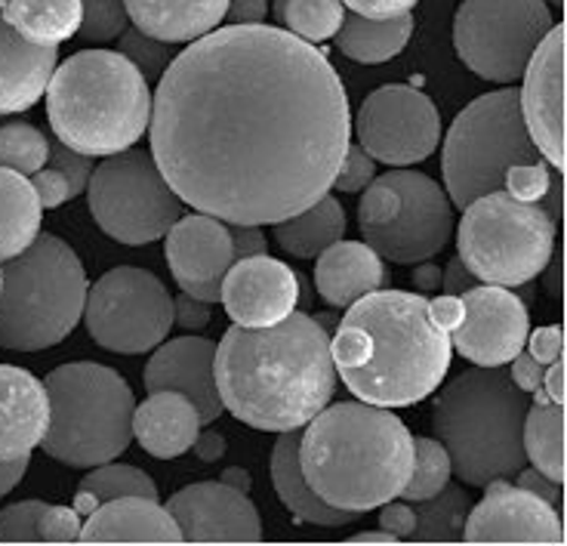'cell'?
Here are the masks:
<instances>
[{"label": "cell", "instance_id": "obj_59", "mask_svg": "<svg viewBox=\"0 0 567 546\" xmlns=\"http://www.w3.org/2000/svg\"><path fill=\"white\" fill-rule=\"evenodd\" d=\"M29 470V457H19V461H3L0 463V497L10 494V491L22 482V475Z\"/></svg>", "mask_w": 567, "mask_h": 546}, {"label": "cell", "instance_id": "obj_24", "mask_svg": "<svg viewBox=\"0 0 567 546\" xmlns=\"http://www.w3.org/2000/svg\"><path fill=\"white\" fill-rule=\"evenodd\" d=\"M84 544H183L176 522L152 497H117L100 504L81 528Z\"/></svg>", "mask_w": 567, "mask_h": 546}, {"label": "cell", "instance_id": "obj_25", "mask_svg": "<svg viewBox=\"0 0 567 546\" xmlns=\"http://www.w3.org/2000/svg\"><path fill=\"white\" fill-rule=\"evenodd\" d=\"M56 69V47L25 41L0 16V115H19L38 105Z\"/></svg>", "mask_w": 567, "mask_h": 546}, {"label": "cell", "instance_id": "obj_6", "mask_svg": "<svg viewBox=\"0 0 567 546\" xmlns=\"http://www.w3.org/2000/svg\"><path fill=\"white\" fill-rule=\"evenodd\" d=\"M527 399L503 368L466 371L441 392L432 426L460 482L484 488L496 478H515L527 466L522 442Z\"/></svg>", "mask_w": 567, "mask_h": 546}, {"label": "cell", "instance_id": "obj_23", "mask_svg": "<svg viewBox=\"0 0 567 546\" xmlns=\"http://www.w3.org/2000/svg\"><path fill=\"white\" fill-rule=\"evenodd\" d=\"M50 423L47 389L25 368L0 364V463L31 457Z\"/></svg>", "mask_w": 567, "mask_h": 546}, {"label": "cell", "instance_id": "obj_13", "mask_svg": "<svg viewBox=\"0 0 567 546\" xmlns=\"http://www.w3.org/2000/svg\"><path fill=\"white\" fill-rule=\"evenodd\" d=\"M553 25L546 0H463L454 19L456 56L484 81L512 84Z\"/></svg>", "mask_w": 567, "mask_h": 546}, {"label": "cell", "instance_id": "obj_9", "mask_svg": "<svg viewBox=\"0 0 567 546\" xmlns=\"http://www.w3.org/2000/svg\"><path fill=\"white\" fill-rule=\"evenodd\" d=\"M539 161L543 155L522 117V93L515 86L484 93L456 115L441 148L447 198L463 210L475 198L503 188L509 167Z\"/></svg>", "mask_w": 567, "mask_h": 546}, {"label": "cell", "instance_id": "obj_7", "mask_svg": "<svg viewBox=\"0 0 567 546\" xmlns=\"http://www.w3.org/2000/svg\"><path fill=\"white\" fill-rule=\"evenodd\" d=\"M84 262L56 235H38L0 269V346L41 352L62 343L84 318Z\"/></svg>", "mask_w": 567, "mask_h": 546}, {"label": "cell", "instance_id": "obj_47", "mask_svg": "<svg viewBox=\"0 0 567 546\" xmlns=\"http://www.w3.org/2000/svg\"><path fill=\"white\" fill-rule=\"evenodd\" d=\"M29 179H31V186H34V192H38V198H41L43 210L62 207L69 198H74V195H71L69 179H65V173H59L56 167H41L38 173H31Z\"/></svg>", "mask_w": 567, "mask_h": 546}, {"label": "cell", "instance_id": "obj_48", "mask_svg": "<svg viewBox=\"0 0 567 546\" xmlns=\"http://www.w3.org/2000/svg\"><path fill=\"white\" fill-rule=\"evenodd\" d=\"M213 302L198 300V297H192V293H183V297H176L173 300V321L185 328V331H200V328H207L213 321L210 312Z\"/></svg>", "mask_w": 567, "mask_h": 546}, {"label": "cell", "instance_id": "obj_40", "mask_svg": "<svg viewBox=\"0 0 567 546\" xmlns=\"http://www.w3.org/2000/svg\"><path fill=\"white\" fill-rule=\"evenodd\" d=\"M127 7L124 0H81V41L109 43L127 31Z\"/></svg>", "mask_w": 567, "mask_h": 546}, {"label": "cell", "instance_id": "obj_20", "mask_svg": "<svg viewBox=\"0 0 567 546\" xmlns=\"http://www.w3.org/2000/svg\"><path fill=\"white\" fill-rule=\"evenodd\" d=\"M164 257L183 293L219 302V285L235 262L231 235L223 219L210 214L179 216L164 235Z\"/></svg>", "mask_w": 567, "mask_h": 546}, {"label": "cell", "instance_id": "obj_5", "mask_svg": "<svg viewBox=\"0 0 567 546\" xmlns=\"http://www.w3.org/2000/svg\"><path fill=\"white\" fill-rule=\"evenodd\" d=\"M47 117L62 145L90 158H109L145 136L152 90L121 53L84 50L50 74Z\"/></svg>", "mask_w": 567, "mask_h": 546}, {"label": "cell", "instance_id": "obj_53", "mask_svg": "<svg viewBox=\"0 0 567 546\" xmlns=\"http://www.w3.org/2000/svg\"><path fill=\"white\" fill-rule=\"evenodd\" d=\"M228 235H231L235 259L269 254V241H266V235H262V226H228Z\"/></svg>", "mask_w": 567, "mask_h": 546}, {"label": "cell", "instance_id": "obj_11", "mask_svg": "<svg viewBox=\"0 0 567 546\" xmlns=\"http://www.w3.org/2000/svg\"><path fill=\"white\" fill-rule=\"evenodd\" d=\"M358 226L383 259L413 266L441 254L454 235V204L447 192L416 171L373 176L358 204Z\"/></svg>", "mask_w": 567, "mask_h": 546}, {"label": "cell", "instance_id": "obj_37", "mask_svg": "<svg viewBox=\"0 0 567 546\" xmlns=\"http://www.w3.org/2000/svg\"><path fill=\"white\" fill-rule=\"evenodd\" d=\"M342 0H275V19L299 41L321 43L342 25Z\"/></svg>", "mask_w": 567, "mask_h": 546}, {"label": "cell", "instance_id": "obj_62", "mask_svg": "<svg viewBox=\"0 0 567 546\" xmlns=\"http://www.w3.org/2000/svg\"><path fill=\"white\" fill-rule=\"evenodd\" d=\"M349 544H398V540L389 532H364L354 534Z\"/></svg>", "mask_w": 567, "mask_h": 546}, {"label": "cell", "instance_id": "obj_19", "mask_svg": "<svg viewBox=\"0 0 567 546\" xmlns=\"http://www.w3.org/2000/svg\"><path fill=\"white\" fill-rule=\"evenodd\" d=\"M522 117L546 164L555 171L565 167V25L555 22L553 31L539 41L525 69Z\"/></svg>", "mask_w": 567, "mask_h": 546}, {"label": "cell", "instance_id": "obj_42", "mask_svg": "<svg viewBox=\"0 0 567 546\" xmlns=\"http://www.w3.org/2000/svg\"><path fill=\"white\" fill-rule=\"evenodd\" d=\"M43 501H22L0 513V544H41Z\"/></svg>", "mask_w": 567, "mask_h": 546}, {"label": "cell", "instance_id": "obj_46", "mask_svg": "<svg viewBox=\"0 0 567 546\" xmlns=\"http://www.w3.org/2000/svg\"><path fill=\"white\" fill-rule=\"evenodd\" d=\"M50 167H56L59 173H65L69 179L71 195L78 198L81 192H86V183H90V173H93V158L90 155H81L69 145H50V158H47Z\"/></svg>", "mask_w": 567, "mask_h": 546}, {"label": "cell", "instance_id": "obj_28", "mask_svg": "<svg viewBox=\"0 0 567 546\" xmlns=\"http://www.w3.org/2000/svg\"><path fill=\"white\" fill-rule=\"evenodd\" d=\"M133 29L164 43H192L216 31L228 0H124Z\"/></svg>", "mask_w": 567, "mask_h": 546}, {"label": "cell", "instance_id": "obj_33", "mask_svg": "<svg viewBox=\"0 0 567 546\" xmlns=\"http://www.w3.org/2000/svg\"><path fill=\"white\" fill-rule=\"evenodd\" d=\"M0 16L25 41L59 47L81 29V0H7Z\"/></svg>", "mask_w": 567, "mask_h": 546}, {"label": "cell", "instance_id": "obj_29", "mask_svg": "<svg viewBox=\"0 0 567 546\" xmlns=\"http://www.w3.org/2000/svg\"><path fill=\"white\" fill-rule=\"evenodd\" d=\"M271 485L278 491L284 506L297 516V522L340 528V525L358 516V513H346V509L324 504L309 488L306 475L299 470V430L278 432V442H275V451H271Z\"/></svg>", "mask_w": 567, "mask_h": 546}, {"label": "cell", "instance_id": "obj_54", "mask_svg": "<svg viewBox=\"0 0 567 546\" xmlns=\"http://www.w3.org/2000/svg\"><path fill=\"white\" fill-rule=\"evenodd\" d=\"M380 509H383V513H380V525H383V532L392 534L395 540H408V534H411L413 525H416V516H413L411 506L389 501V504H383Z\"/></svg>", "mask_w": 567, "mask_h": 546}, {"label": "cell", "instance_id": "obj_51", "mask_svg": "<svg viewBox=\"0 0 567 546\" xmlns=\"http://www.w3.org/2000/svg\"><path fill=\"white\" fill-rule=\"evenodd\" d=\"M509 364H512V371H509L512 383L522 389V392L534 395V392L543 387V374H546V364H539V361L534 359L530 352H525V349H522V352H518V356H515Z\"/></svg>", "mask_w": 567, "mask_h": 546}, {"label": "cell", "instance_id": "obj_35", "mask_svg": "<svg viewBox=\"0 0 567 546\" xmlns=\"http://www.w3.org/2000/svg\"><path fill=\"white\" fill-rule=\"evenodd\" d=\"M472 504L463 488H454L447 482V488H441L435 497L420 501V513L413 532L408 534L411 544H463V525Z\"/></svg>", "mask_w": 567, "mask_h": 546}, {"label": "cell", "instance_id": "obj_64", "mask_svg": "<svg viewBox=\"0 0 567 546\" xmlns=\"http://www.w3.org/2000/svg\"><path fill=\"white\" fill-rule=\"evenodd\" d=\"M3 3H7V0H0V7H3Z\"/></svg>", "mask_w": 567, "mask_h": 546}, {"label": "cell", "instance_id": "obj_41", "mask_svg": "<svg viewBox=\"0 0 567 546\" xmlns=\"http://www.w3.org/2000/svg\"><path fill=\"white\" fill-rule=\"evenodd\" d=\"M117 53L124 59H130L136 69L142 72V78L148 81H155L161 74L167 72V65H171V47L164 41H155V38H148V34H142L140 29H127L121 34V43H117Z\"/></svg>", "mask_w": 567, "mask_h": 546}, {"label": "cell", "instance_id": "obj_52", "mask_svg": "<svg viewBox=\"0 0 567 546\" xmlns=\"http://www.w3.org/2000/svg\"><path fill=\"white\" fill-rule=\"evenodd\" d=\"M416 3L420 0H342V7L368 19H395V16L411 13Z\"/></svg>", "mask_w": 567, "mask_h": 546}, {"label": "cell", "instance_id": "obj_3", "mask_svg": "<svg viewBox=\"0 0 567 546\" xmlns=\"http://www.w3.org/2000/svg\"><path fill=\"white\" fill-rule=\"evenodd\" d=\"M330 356L337 377L361 402L411 408L444 383L454 343L425 297L380 288L346 309Z\"/></svg>", "mask_w": 567, "mask_h": 546}, {"label": "cell", "instance_id": "obj_38", "mask_svg": "<svg viewBox=\"0 0 567 546\" xmlns=\"http://www.w3.org/2000/svg\"><path fill=\"white\" fill-rule=\"evenodd\" d=\"M451 457L439 439H413V470L408 485L401 491V497L408 504H420L435 497L441 488H447L451 482Z\"/></svg>", "mask_w": 567, "mask_h": 546}, {"label": "cell", "instance_id": "obj_34", "mask_svg": "<svg viewBox=\"0 0 567 546\" xmlns=\"http://www.w3.org/2000/svg\"><path fill=\"white\" fill-rule=\"evenodd\" d=\"M527 461L553 482H565V404L537 402L527 408L525 430H522Z\"/></svg>", "mask_w": 567, "mask_h": 546}, {"label": "cell", "instance_id": "obj_14", "mask_svg": "<svg viewBox=\"0 0 567 546\" xmlns=\"http://www.w3.org/2000/svg\"><path fill=\"white\" fill-rule=\"evenodd\" d=\"M84 321L102 349L117 356H142L167 340L173 328V297L157 275L121 266L86 288Z\"/></svg>", "mask_w": 567, "mask_h": 546}, {"label": "cell", "instance_id": "obj_45", "mask_svg": "<svg viewBox=\"0 0 567 546\" xmlns=\"http://www.w3.org/2000/svg\"><path fill=\"white\" fill-rule=\"evenodd\" d=\"M81 513L71 506H50L41 516V544H74L81 540Z\"/></svg>", "mask_w": 567, "mask_h": 546}, {"label": "cell", "instance_id": "obj_56", "mask_svg": "<svg viewBox=\"0 0 567 546\" xmlns=\"http://www.w3.org/2000/svg\"><path fill=\"white\" fill-rule=\"evenodd\" d=\"M441 285H444V293L460 297V293H466L468 288H475V285H478V278L463 266V259L454 257L451 262H447V269H441Z\"/></svg>", "mask_w": 567, "mask_h": 546}, {"label": "cell", "instance_id": "obj_55", "mask_svg": "<svg viewBox=\"0 0 567 546\" xmlns=\"http://www.w3.org/2000/svg\"><path fill=\"white\" fill-rule=\"evenodd\" d=\"M269 13L266 0H228L226 19L231 25H259Z\"/></svg>", "mask_w": 567, "mask_h": 546}, {"label": "cell", "instance_id": "obj_30", "mask_svg": "<svg viewBox=\"0 0 567 546\" xmlns=\"http://www.w3.org/2000/svg\"><path fill=\"white\" fill-rule=\"evenodd\" d=\"M413 34V16H395V19H368V16H342L337 29V50L342 56L361 62V65H380L395 59Z\"/></svg>", "mask_w": 567, "mask_h": 546}, {"label": "cell", "instance_id": "obj_15", "mask_svg": "<svg viewBox=\"0 0 567 546\" xmlns=\"http://www.w3.org/2000/svg\"><path fill=\"white\" fill-rule=\"evenodd\" d=\"M354 127L361 148L389 167L420 164L441 143V117L435 102L416 86L404 84L373 90L361 105Z\"/></svg>", "mask_w": 567, "mask_h": 546}, {"label": "cell", "instance_id": "obj_58", "mask_svg": "<svg viewBox=\"0 0 567 546\" xmlns=\"http://www.w3.org/2000/svg\"><path fill=\"white\" fill-rule=\"evenodd\" d=\"M539 389H543V395L553 404H565V359L546 364V374H543V387Z\"/></svg>", "mask_w": 567, "mask_h": 546}, {"label": "cell", "instance_id": "obj_43", "mask_svg": "<svg viewBox=\"0 0 567 546\" xmlns=\"http://www.w3.org/2000/svg\"><path fill=\"white\" fill-rule=\"evenodd\" d=\"M373 176H377V161L370 158L361 145L349 143L340 161V171L333 176V188H340V192H364L373 183Z\"/></svg>", "mask_w": 567, "mask_h": 546}, {"label": "cell", "instance_id": "obj_4", "mask_svg": "<svg viewBox=\"0 0 567 546\" xmlns=\"http://www.w3.org/2000/svg\"><path fill=\"white\" fill-rule=\"evenodd\" d=\"M299 470L324 504L370 513L401 497L413 470V435L385 408L333 404L299 435Z\"/></svg>", "mask_w": 567, "mask_h": 546}, {"label": "cell", "instance_id": "obj_8", "mask_svg": "<svg viewBox=\"0 0 567 546\" xmlns=\"http://www.w3.org/2000/svg\"><path fill=\"white\" fill-rule=\"evenodd\" d=\"M43 389L50 402L41 442L47 457L93 470L127 451L136 399L117 371L96 361H71L47 377Z\"/></svg>", "mask_w": 567, "mask_h": 546}, {"label": "cell", "instance_id": "obj_18", "mask_svg": "<svg viewBox=\"0 0 567 546\" xmlns=\"http://www.w3.org/2000/svg\"><path fill=\"white\" fill-rule=\"evenodd\" d=\"M167 513L183 544H259L262 522L244 488L228 482H198L173 494Z\"/></svg>", "mask_w": 567, "mask_h": 546}, {"label": "cell", "instance_id": "obj_10", "mask_svg": "<svg viewBox=\"0 0 567 546\" xmlns=\"http://www.w3.org/2000/svg\"><path fill=\"white\" fill-rule=\"evenodd\" d=\"M456 247L463 266L482 285L522 288L546 272L555 223L537 202H518L506 188H496L463 207Z\"/></svg>", "mask_w": 567, "mask_h": 546}, {"label": "cell", "instance_id": "obj_63", "mask_svg": "<svg viewBox=\"0 0 567 546\" xmlns=\"http://www.w3.org/2000/svg\"><path fill=\"white\" fill-rule=\"evenodd\" d=\"M546 3H553L555 10H561V7H565V0H546Z\"/></svg>", "mask_w": 567, "mask_h": 546}, {"label": "cell", "instance_id": "obj_61", "mask_svg": "<svg viewBox=\"0 0 567 546\" xmlns=\"http://www.w3.org/2000/svg\"><path fill=\"white\" fill-rule=\"evenodd\" d=\"M195 447H198V454L204 457V461H216V457H219V454L226 451L223 439H219V435H213V432H210V435H204V439H200V445L195 442Z\"/></svg>", "mask_w": 567, "mask_h": 546}, {"label": "cell", "instance_id": "obj_2", "mask_svg": "<svg viewBox=\"0 0 567 546\" xmlns=\"http://www.w3.org/2000/svg\"><path fill=\"white\" fill-rule=\"evenodd\" d=\"M213 371L223 411L259 432L302 430L337 392L330 333L302 312L271 328H228Z\"/></svg>", "mask_w": 567, "mask_h": 546}, {"label": "cell", "instance_id": "obj_12", "mask_svg": "<svg viewBox=\"0 0 567 546\" xmlns=\"http://www.w3.org/2000/svg\"><path fill=\"white\" fill-rule=\"evenodd\" d=\"M90 214L121 245H148L164 238L183 216V202L148 152L124 148L93 167L86 183Z\"/></svg>", "mask_w": 567, "mask_h": 546}, {"label": "cell", "instance_id": "obj_1", "mask_svg": "<svg viewBox=\"0 0 567 546\" xmlns=\"http://www.w3.org/2000/svg\"><path fill=\"white\" fill-rule=\"evenodd\" d=\"M152 100V158L179 202L275 226L333 188L352 115L337 69L271 25L210 31L171 59Z\"/></svg>", "mask_w": 567, "mask_h": 546}, {"label": "cell", "instance_id": "obj_22", "mask_svg": "<svg viewBox=\"0 0 567 546\" xmlns=\"http://www.w3.org/2000/svg\"><path fill=\"white\" fill-rule=\"evenodd\" d=\"M216 343L207 337H176L157 346L155 356L145 364L142 383L148 392L167 389L192 399L200 414V426H210L223 414L219 389H216Z\"/></svg>", "mask_w": 567, "mask_h": 546}, {"label": "cell", "instance_id": "obj_17", "mask_svg": "<svg viewBox=\"0 0 567 546\" xmlns=\"http://www.w3.org/2000/svg\"><path fill=\"white\" fill-rule=\"evenodd\" d=\"M484 488L482 504L468 509L463 525L466 544H565V525L555 506L512 485L509 478H496Z\"/></svg>", "mask_w": 567, "mask_h": 546}, {"label": "cell", "instance_id": "obj_44", "mask_svg": "<svg viewBox=\"0 0 567 546\" xmlns=\"http://www.w3.org/2000/svg\"><path fill=\"white\" fill-rule=\"evenodd\" d=\"M503 188L509 192L512 198H518V202H539V198L549 192V171H546V161L509 167L506 179H503Z\"/></svg>", "mask_w": 567, "mask_h": 546}, {"label": "cell", "instance_id": "obj_31", "mask_svg": "<svg viewBox=\"0 0 567 546\" xmlns=\"http://www.w3.org/2000/svg\"><path fill=\"white\" fill-rule=\"evenodd\" d=\"M41 198L25 173L0 167V259L19 257L41 235Z\"/></svg>", "mask_w": 567, "mask_h": 546}, {"label": "cell", "instance_id": "obj_49", "mask_svg": "<svg viewBox=\"0 0 567 546\" xmlns=\"http://www.w3.org/2000/svg\"><path fill=\"white\" fill-rule=\"evenodd\" d=\"M525 346H530V356H534L539 364H553V361L565 359V331H561L558 324L539 328V331L527 333Z\"/></svg>", "mask_w": 567, "mask_h": 546}, {"label": "cell", "instance_id": "obj_57", "mask_svg": "<svg viewBox=\"0 0 567 546\" xmlns=\"http://www.w3.org/2000/svg\"><path fill=\"white\" fill-rule=\"evenodd\" d=\"M429 312H432V318L439 321L444 331L451 333L456 324H460V318H463V300H460V297H451V293H444V297L429 300Z\"/></svg>", "mask_w": 567, "mask_h": 546}, {"label": "cell", "instance_id": "obj_32", "mask_svg": "<svg viewBox=\"0 0 567 546\" xmlns=\"http://www.w3.org/2000/svg\"><path fill=\"white\" fill-rule=\"evenodd\" d=\"M342 235H346V210L337 198H330V192L309 204L306 210L275 223V241L290 257L299 259L318 257L324 247L340 241Z\"/></svg>", "mask_w": 567, "mask_h": 546}, {"label": "cell", "instance_id": "obj_36", "mask_svg": "<svg viewBox=\"0 0 567 546\" xmlns=\"http://www.w3.org/2000/svg\"><path fill=\"white\" fill-rule=\"evenodd\" d=\"M117 497H152L157 501V485L152 475H145L140 466L127 463H100V470L86 475L78 494V513H93L100 504L117 501Z\"/></svg>", "mask_w": 567, "mask_h": 546}, {"label": "cell", "instance_id": "obj_27", "mask_svg": "<svg viewBox=\"0 0 567 546\" xmlns=\"http://www.w3.org/2000/svg\"><path fill=\"white\" fill-rule=\"evenodd\" d=\"M315 288L333 309H349L354 300L368 297L385 285L383 257L364 241H333L318 254Z\"/></svg>", "mask_w": 567, "mask_h": 546}, {"label": "cell", "instance_id": "obj_60", "mask_svg": "<svg viewBox=\"0 0 567 546\" xmlns=\"http://www.w3.org/2000/svg\"><path fill=\"white\" fill-rule=\"evenodd\" d=\"M413 285L423 290V293L441 288V269L439 266H432L429 259H423V262H420V269L413 272Z\"/></svg>", "mask_w": 567, "mask_h": 546}, {"label": "cell", "instance_id": "obj_50", "mask_svg": "<svg viewBox=\"0 0 567 546\" xmlns=\"http://www.w3.org/2000/svg\"><path fill=\"white\" fill-rule=\"evenodd\" d=\"M515 478H518V482H515L518 488L530 491L534 497L546 501V504L555 506V509H561V485H558V482H553L549 475L539 473L537 466H534V470L522 466V470L515 473Z\"/></svg>", "mask_w": 567, "mask_h": 546}, {"label": "cell", "instance_id": "obj_21", "mask_svg": "<svg viewBox=\"0 0 567 546\" xmlns=\"http://www.w3.org/2000/svg\"><path fill=\"white\" fill-rule=\"evenodd\" d=\"M219 302L241 328H271L297 312V272L269 254L235 259L219 285Z\"/></svg>", "mask_w": 567, "mask_h": 546}, {"label": "cell", "instance_id": "obj_39", "mask_svg": "<svg viewBox=\"0 0 567 546\" xmlns=\"http://www.w3.org/2000/svg\"><path fill=\"white\" fill-rule=\"evenodd\" d=\"M47 158H50V143L41 130L25 121L0 124V167L31 176L47 167Z\"/></svg>", "mask_w": 567, "mask_h": 546}, {"label": "cell", "instance_id": "obj_16", "mask_svg": "<svg viewBox=\"0 0 567 546\" xmlns=\"http://www.w3.org/2000/svg\"><path fill=\"white\" fill-rule=\"evenodd\" d=\"M463 300V318L451 331L454 349L478 368H506L527 343L530 316L518 293L499 285H475Z\"/></svg>", "mask_w": 567, "mask_h": 546}, {"label": "cell", "instance_id": "obj_26", "mask_svg": "<svg viewBox=\"0 0 567 546\" xmlns=\"http://www.w3.org/2000/svg\"><path fill=\"white\" fill-rule=\"evenodd\" d=\"M200 435V414L183 392L157 389L133 411V439L157 461H176L188 454Z\"/></svg>", "mask_w": 567, "mask_h": 546}]
</instances>
